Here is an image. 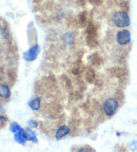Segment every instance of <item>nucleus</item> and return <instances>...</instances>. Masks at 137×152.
<instances>
[{"instance_id": "obj_3", "label": "nucleus", "mask_w": 137, "mask_h": 152, "mask_svg": "<svg viewBox=\"0 0 137 152\" xmlns=\"http://www.w3.org/2000/svg\"><path fill=\"white\" fill-rule=\"evenodd\" d=\"M40 52V48L38 45H36L31 47L30 49L25 52L23 54V59L26 61H33L36 60Z\"/></svg>"}, {"instance_id": "obj_15", "label": "nucleus", "mask_w": 137, "mask_h": 152, "mask_svg": "<svg viewBox=\"0 0 137 152\" xmlns=\"http://www.w3.org/2000/svg\"><path fill=\"white\" fill-rule=\"evenodd\" d=\"M29 126H30V128H36L38 126V123L36 121H30L29 122Z\"/></svg>"}, {"instance_id": "obj_4", "label": "nucleus", "mask_w": 137, "mask_h": 152, "mask_svg": "<svg viewBox=\"0 0 137 152\" xmlns=\"http://www.w3.org/2000/svg\"><path fill=\"white\" fill-rule=\"evenodd\" d=\"M117 40L120 45H126L130 42V33L127 30L119 31L117 34Z\"/></svg>"}, {"instance_id": "obj_6", "label": "nucleus", "mask_w": 137, "mask_h": 152, "mask_svg": "<svg viewBox=\"0 0 137 152\" xmlns=\"http://www.w3.org/2000/svg\"><path fill=\"white\" fill-rule=\"evenodd\" d=\"M70 128L66 126V125H62L57 130L55 137H56L57 140H60L63 137L68 135L70 133Z\"/></svg>"}, {"instance_id": "obj_11", "label": "nucleus", "mask_w": 137, "mask_h": 152, "mask_svg": "<svg viewBox=\"0 0 137 152\" xmlns=\"http://www.w3.org/2000/svg\"><path fill=\"white\" fill-rule=\"evenodd\" d=\"M95 78V75L93 70H89L86 73V78L90 83H92Z\"/></svg>"}, {"instance_id": "obj_12", "label": "nucleus", "mask_w": 137, "mask_h": 152, "mask_svg": "<svg viewBox=\"0 0 137 152\" xmlns=\"http://www.w3.org/2000/svg\"><path fill=\"white\" fill-rule=\"evenodd\" d=\"M64 40L66 43L67 44H70L71 42H72L73 41V36L72 34L70 33H66V34L64 36Z\"/></svg>"}, {"instance_id": "obj_17", "label": "nucleus", "mask_w": 137, "mask_h": 152, "mask_svg": "<svg viewBox=\"0 0 137 152\" xmlns=\"http://www.w3.org/2000/svg\"><path fill=\"white\" fill-rule=\"evenodd\" d=\"M1 115H0V118H1Z\"/></svg>"}, {"instance_id": "obj_2", "label": "nucleus", "mask_w": 137, "mask_h": 152, "mask_svg": "<svg viewBox=\"0 0 137 152\" xmlns=\"http://www.w3.org/2000/svg\"><path fill=\"white\" fill-rule=\"evenodd\" d=\"M118 103L114 99L110 98L105 101L104 104V111L106 116H112L114 115L118 109Z\"/></svg>"}, {"instance_id": "obj_16", "label": "nucleus", "mask_w": 137, "mask_h": 152, "mask_svg": "<svg viewBox=\"0 0 137 152\" xmlns=\"http://www.w3.org/2000/svg\"><path fill=\"white\" fill-rule=\"evenodd\" d=\"M1 23H0V31H1Z\"/></svg>"}, {"instance_id": "obj_14", "label": "nucleus", "mask_w": 137, "mask_h": 152, "mask_svg": "<svg viewBox=\"0 0 137 152\" xmlns=\"http://www.w3.org/2000/svg\"><path fill=\"white\" fill-rule=\"evenodd\" d=\"M130 148L133 151L137 150V141L136 140L132 141L131 143L130 144Z\"/></svg>"}, {"instance_id": "obj_7", "label": "nucleus", "mask_w": 137, "mask_h": 152, "mask_svg": "<svg viewBox=\"0 0 137 152\" xmlns=\"http://www.w3.org/2000/svg\"><path fill=\"white\" fill-rule=\"evenodd\" d=\"M11 96V91L6 85H0V96L4 99H9Z\"/></svg>"}, {"instance_id": "obj_9", "label": "nucleus", "mask_w": 137, "mask_h": 152, "mask_svg": "<svg viewBox=\"0 0 137 152\" xmlns=\"http://www.w3.org/2000/svg\"><path fill=\"white\" fill-rule=\"evenodd\" d=\"M29 106H30L31 109L33 110H39L40 108V99L38 97H36L32 101H31L30 103H29Z\"/></svg>"}, {"instance_id": "obj_8", "label": "nucleus", "mask_w": 137, "mask_h": 152, "mask_svg": "<svg viewBox=\"0 0 137 152\" xmlns=\"http://www.w3.org/2000/svg\"><path fill=\"white\" fill-rule=\"evenodd\" d=\"M26 133L27 135V140L28 141H31L34 143L38 142V140H37V135L35 132L31 130L30 128H28L26 130Z\"/></svg>"}, {"instance_id": "obj_10", "label": "nucleus", "mask_w": 137, "mask_h": 152, "mask_svg": "<svg viewBox=\"0 0 137 152\" xmlns=\"http://www.w3.org/2000/svg\"><path fill=\"white\" fill-rule=\"evenodd\" d=\"M21 129V126L16 122H14L10 125L9 130L12 133H16L18 131Z\"/></svg>"}, {"instance_id": "obj_5", "label": "nucleus", "mask_w": 137, "mask_h": 152, "mask_svg": "<svg viewBox=\"0 0 137 152\" xmlns=\"http://www.w3.org/2000/svg\"><path fill=\"white\" fill-rule=\"evenodd\" d=\"M14 140L16 141L17 143L21 145H24L27 141V135H26V131L23 129H21L18 131L17 132L15 133L14 134Z\"/></svg>"}, {"instance_id": "obj_13", "label": "nucleus", "mask_w": 137, "mask_h": 152, "mask_svg": "<svg viewBox=\"0 0 137 152\" xmlns=\"http://www.w3.org/2000/svg\"><path fill=\"white\" fill-rule=\"evenodd\" d=\"M101 58H100V57L95 56L93 57V58L92 59V62H93V64L94 65H98L101 64Z\"/></svg>"}, {"instance_id": "obj_1", "label": "nucleus", "mask_w": 137, "mask_h": 152, "mask_svg": "<svg viewBox=\"0 0 137 152\" xmlns=\"http://www.w3.org/2000/svg\"><path fill=\"white\" fill-rule=\"evenodd\" d=\"M112 22L115 26L119 28L128 27L130 23L129 15L125 12H116L112 16Z\"/></svg>"}]
</instances>
